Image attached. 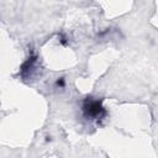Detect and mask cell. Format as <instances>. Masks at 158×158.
<instances>
[{"label":"cell","mask_w":158,"mask_h":158,"mask_svg":"<svg viewBox=\"0 0 158 158\" xmlns=\"http://www.w3.org/2000/svg\"><path fill=\"white\" fill-rule=\"evenodd\" d=\"M81 114L89 121H99L106 117L107 111L101 99L86 96L81 104Z\"/></svg>","instance_id":"1"},{"label":"cell","mask_w":158,"mask_h":158,"mask_svg":"<svg viewBox=\"0 0 158 158\" xmlns=\"http://www.w3.org/2000/svg\"><path fill=\"white\" fill-rule=\"evenodd\" d=\"M37 65H38V57L37 54H30L28 58L22 63L21 68H20V75L26 80V79H31L35 74V72L37 70Z\"/></svg>","instance_id":"2"},{"label":"cell","mask_w":158,"mask_h":158,"mask_svg":"<svg viewBox=\"0 0 158 158\" xmlns=\"http://www.w3.org/2000/svg\"><path fill=\"white\" fill-rule=\"evenodd\" d=\"M54 85H56V88H58V89H64V88H65V79H64L63 77L57 78Z\"/></svg>","instance_id":"3"},{"label":"cell","mask_w":158,"mask_h":158,"mask_svg":"<svg viewBox=\"0 0 158 158\" xmlns=\"http://www.w3.org/2000/svg\"><path fill=\"white\" fill-rule=\"evenodd\" d=\"M59 42H60L63 46H67V43H68V42H67V37H65L64 35H60V36H59Z\"/></svg>","instance_id":"4"}]
</instances>
